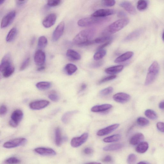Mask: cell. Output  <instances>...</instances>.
<instances>
[{
  "instance_id": "cell-25",
  "label": "cell",
  "mask_w": 164,
  "mask_h": 164,
  "mask_svg": "<svg viewBox=\"0 0 164 164\" xmlns=\"http://www.w3.org/2000/svg\"><path fill=\"white\" fill-rule=\"evenodd\" d=\"M148 143L146 142H141L138 144L136 148V151L138 153L143 154L148 150Z\"/></svg>"
},
{
  "instance_id": "cell-8",
  "label": "cell",
  "mask_w": 164,
  "mask_h": 164,
  "mask_svg": "<svg viewBox=\"0 0 164 164\" xmlns=\"http://www.w3.org/2000/svg\"><path fill=\"white\" fill-rule=\"evenodd\" d=\"M88 137V134L84 133L80 137L73 138L71 140V145L73 148H78L85 143Z\"/></svg>"
},
{
  "instance_id": "cell-13",
  "label": "cell",
  "mask_w": 164,
  "mask_h": 164,
  "mask_svg": "<svg viewBox=\"0 0 164 164\" xmlns=\"http://www.w3.org/2000/svg\"><path fill=\"white\" fill-rule=\"evenodd\" d=\"M57 16L55 13L48 15L42 22L43 26L46 28H49L53 25L56 22Z\"/></svg>"
},
{
  "instance_id": "cell-4",
  "label": "cell",
  "mask_w": 164,
  "mask_h": 164,
  "mask_svg": "<svg viewBox=\"0 0 164 164\" xmlns=\"http://www.w3.org/2000/svg\"><path fill=\"white\" fill-rule=\"evenodd\" d=\"M159 71V65L156 61H155L149 67L146 78L145 85H149L153 83L156 80Z\"/></svg>"
},
{
  "instance_id": "cell-11",
  "label": "cell",
  "mask_w": 164,
  "mask_h": 164,
  "mask_svg": "<svg viewBox=\"0 0 164 164\" xmlns=\"http://www.w3.org/2000/svg\"><path fill=\"white\" fill-rule=\"evenodd\" d=\"M34 61L35 64L39 66H42L46 61V55L41 50L36 51L34 56Z\"/></svg>"
},
{
  "instance_id": "cell-38",
  "label": "cell",
  "mask_w": 164,
  "mask_h": 164,
  "mask_svg": "<svg viewBox=\"0 0 164 164\" xmlns=\"http://www.w3.org/2000/svg\"><path fill=\"white\" fill-rule=\"evenodd\" d=\"M148 2L144 0H140L138 2L137 8L139 11H142L145 10L148 7Z\"/></svg>"
},
{
  "instance_id": "cell-37",
  "label": "cell",
  "mask_w": 164,
  "mask_h": 164,
  "mask_svg": "<svg viewBox=\"0 0 164 164\" xmlns=\"http://www.w3.org/2000/svg\"><path fill=\"white\" fill-rule=\"evenodd\" d=\"M145 114L146 116L150 119L156 120L157 119L158 116L156 112L153 110L151 109L146 110L145 112Z\"/></svg>"
},
{
  "instance_id": "cell-22",
  "label": "cell",
  "mask_w": 164,
  "mask_h": 164,
  "mask_svg": "<svg viewBox=\"0 0 164 164\" xmlns=\"http://www.w3.org/2000/svg\"><path fill=\"white\" fill-rule=\"evenodd\" d=\"M66 55L68 58L72 61H77L81 59L80 55L72 49H69L67 50Z\"/></svg>"
},
{
  "instance_id": "cell-35",
  "label": "cell",
  "mask_w": 164,
  "mask_h": 164,
  "mask_svg": "<svg viewBox=\"0 0 164 164\" xmlns=\"http://www.w3.org/2000/svg\"><path fill=\"white\" fill-rule=\"evenodd\" d=\"M48 43L47 38L44 36H42L38 38V45L39 48H44L46 47Z\"/></svg>"
},
{
  "instance_id": "cell-39",
  "label": "cell",
  "mask_w": 164,
  "mask_h": 164,
  "mask_svg": "<svg viewBox=\"0 0 164 164\" xmlns=\"http://www.w3.org/2000/svg\"><path fill=\"white\" fill-rule=\"evenodd\" d=\"M137 122L141 126H146L149 124V121L145 118L139 117L137 119Z\"/></svg>"
},
{
  "instance_id": "cell-47",
  "label": "cell",
  "mask_w": 164,
  "mask_h": 164,
  "mask_svg": "<svg viewBox=\"0 0 164 164\" xmlns=\"http://www.w3.org/2000/svg\"><path fill=\"white\" fill-rule=\"evenodd\" d=\"M103 4L105 6L107 7H112L116 3V2L114 0H111V1H102Z\"/></svg>"
},
{
  "instance_id": "cell-56",
  "label": "cell",
  "mask_w": 164,
  "mask_h": 164,
  "mask_svg": "<svg viewBox=\"0 0 164 164\" xmlns=\"http://www.w3.org/2000/svg\"><path fill=\"white\" fill-rule=\"evenodd\" d=\"M112 158L110 156H106L103 159V161L105 162H109L112 161Z\"/></svg>"
},
{
  "instance_id": "cell-17",
  "label": "cell",
  "mask_w": 164,
  "mask_h": 164,
  "mask_svg": "<svg viewBox=\"0 0 164 164\" xmlns=\"http://www.w3.org/2000/svg\"><path fill=\"white\" fill-rule=\"evenodd\" d=\"M121 7L126 10L128 12L132 15H135L137 13V11L133 5L128 1H123L119 4Z\"/></svg>"
},
{
  "instance_id": "cell-29",
  "label": "cell",
  "mask_w": 164,
  "mask_h": 164,
  "mask_svg": "<svg viewBox=\"0 0 164 164\" xmlns=\"http://www.w3.org/2000/svg\"><path fill=\"white\" fill-rule=\"evenodd\" d=\"M17 34V30L15 27H13L8 32L6 38V41L7 42H10L13 41L15 38Z\"/></svg>"
},
{
  "instance_id": "cell-45",
  "label": "cell",
  "mask_w": 164,
  "mask_h": 164,
  "mask_svg": "<svg viewBox=\"0 0 164 164\" xmlns=\"http://www.w3.org/2000/svg\"><path fill=\"white\" fill-rule=\"evenodd\" d=\"M49 98L51 100L54 102L58 101L59 99V95L55 92H53L49 94Z\"/></svg>"
},
{
  "instance_id": "cell-7",
  "label": "cell",
  "mask_w": 164,
  "mask_h": 164,
  "mask_svg": "<svg viewBox=\"0 0 164 164\" xmlns=\"http://www.w3.org/2000/svg\"><path fill=\"white\" fill-rule=\"evenodd\" d=\"M16 15L15 11H12L5 15L1 22V28H6L12 23L15 18Z\"/></svg>"
},
{
  "instance_id": "cell-48",
  "label": "cell",
  "mask_w": 164,
  "mask_h": 164,
  "mask_svg": "<svg viewBox=\"0 0 164 164\" xmlns=\"http://www.w3.org/2000/svg\"><path fill=\"white\" fill-rule=\"evenodd\" d=\"M157 128L159 131L164 133V123L162 122H158L156 124Z\"/></svg>"
},
{
  "instance_id": "cell-26",
  "label": "cell",
  "mask_w": 164,
  "mask_h": 164,
  "mask_svg": "<svg viewBox=\"0 0 164 164\" xmlns=\"http://www.w3.org/2000/svg\"><path fill=\"white\" fill-rule=\"evenodd\" d=\"M123 145L120 143L113 144L107 146L103 149L105 151H111L117 150L122 148Z\"/></svg>"
},
{
  "instance_id": "cell-20",
  "label": "cell",
  "mask_w": 164,
  "mask_h": 164,
  "mask_svg": "<svg viewBox=\"0 0 164 164\" xmlns=\"http://www.w3.org/2000/svg\"><path fill=\"white\" fill-rule=\"evenodd\" d=\"M144 135L141 133L136 134L130 139V144L132 145H136L139 144L144 139Z\"/></svg>"
},
{
  "instance_id": "cell-5",
  "label": "cell",
  "mask_w": 164,
  "mask_h": 164,
  "mask_svg": "<svg viewBox=\"0 0 164 164\" xmlns=\"http://www.w3.org/2000/svg\"><path fill=\"white\" fill-rule=\"evenodd\" d=\"M23 113L19 109L14 111L11 116V120L9 122L10 126L12 127H17L22 119Z\"/></svg>"
},
{
  "instance_id": "cell-21",
  "label": "cell",
  "mask_w": 164,
  "mask_h": 164,
  "mask_svg": "<svg viewBox=\"0 0 164 164\" xmlns=\"http://www.w3.org/2000/svg\"><path fill=\"white\" fill-rule=\"evenodd\" d=\"M134 53L132 52H128L116 58L115 61L116 63H119L126 61L132 57Z\"/></svg>"
},
{
  "instance_id": "cell-40",
  "label": "cell",
  "mask_w": 164,
  "mask_h": 164,
  "mask_svg": "<svg viewBox=\"0 0 164 164\" xmlns=\"http://www.w3.org/2000/svg\"><path fill=\"white\" fill-rule=\"evenodd\" d=\"M21 162V161L18 158L15 157L8 158L5 161V163L7 164H16Z\"/></svg>"
},
{
  "instance_id": "cell-59",
  "label": "cell",
  "mask_w": 164,
  "mask_h": 164,
  "mask_svg": "<svg viewBox=\"0 0 164 164\" xmlns=\"http://www.w3.org/2000/svg\"><path fill=\"white\" fill-rule=\"evenodd\" d=\"M45 69V67L41 66L40 67L38 68L37 69V71H41L44 70Z\"/></svg>"
},
{
  "instance_id": "cell-15",
  "label": "cell",
  "mask_w": 164,
  "mask_h": 164,
  "mask_svg": "<svg viewBox=\"0 0 164 164\" xmlns=\"http://www.w3.org/2000/svg\"><path fill=\"white\" fill-rule=\"evenodd\" d=\"M36 153L42 156H52L56 155V152L53 149L45 148H38L34 149Z\"/></svg>"
},
{
  "instance_id": "cell-42",
  "label": "cell",
  "mask_w": 164,
  "mask_h": 164,
  "mask_svg": "<svg viewBox=\"0 0 164 164\" xmlns=\"http://www.w3.org/2000/svg\"><path fill=\"white\" fill-rule=\"evenodd\" d=\"M30 62V58H28L25 59L21 64L20 70V71H23L25 70L26 68L29 66Z\"/></svg>"
},
{
  "instance_id": "cell-1",
  "label": "cell",
  "mask_w": 164,
  "mask_h": 164,
  "mask_svg": "<svg viewBox=\"0 0 164 164\" xmlns=\"http://www.w3.org/2000/svg\"><path fill=\"white\" fill-rule=\"evenodd\" d=\"M96 30L94 28H89L79 32L73 40V44L80 46L89 41H91L95 35Z\"/></svg>"
},
{
  "instance_id": "cell-18",
  "label": "cell",
  "mask_w": 164,
  "mask_h": 164,
  "mask_svg": "<svg viewBox=\"0 0 164 164\" xmlns=\"http://www.w3.org/2000/svg\"><path fill=\"white\" fill-rule=\"evenodd\" d=\"M144 30L142 28L137 29L133 31L124 39V41L128 42L134 40L140 37L142 34Z\"/></svg>"
},
{
  "instance_id": "cell-9",
  "label": "cell",
  "mask_w": 164,
  "mask_h": 164,
  "mask_svg": "<svg viewBox=\"0 0 164 164\" xmlns=\"http://www.w3.org/2000/svg\"><path fill=\"white\" fill-rule=\"evenodd\" d=\"M65 22L62 21L56 27L53 33L52 39L54 42L57 41L63 35L65 28Z\"/></svg>"
},
{
  "instance_id": "cell-43",
  "label": "cell",
  "mask_w": 164,
  "mask_h": 164,
  "mask_svg": "<svg viewBox=\"0 0 164 164\" xmlns=\"http://www.w3.org/2000/svg\"><path fill=\"white\" fill-rule=\"evenodd\" d=\"M137 160L136 156L134 154L129 155L128 158L127 162L129 164H135Z\"/></svg>"
},
{
  "instance_id": "cell-34",
  "label": "cell",
  "mask_w": 164,
  "mask_h": 164,
  "mask_svg": "<svg viewBox=\"0 0 164 164\" xmlns=\"http://www.w3.org/2000/svg\"><path fill=\"white\" fill-rule=\"evenodd\" d=\"M52 86V84L48 82H41L38 83L36 85L37 88L41 90L48 89Z\"/></svg>"
},
{
  "instance_id": "cell-54",
  "label": "cell",
  "mask_w": 164,
  "mask_h": 164,
  "mask_svg": "<svg viewBox=\"0 0 164 164\" xmlns=\"http://www.w3.org/2000/svg\"><path fill=\"white\" fill-rule=\"evenodd\" d=\"M95 43V42L94 40L92 41L91 40L84 43L82 45L80 46L82 47L89 46V45H92Z\"/></svg>"
},
{
  "instance_id": "cell-58",
  "label": "cell",
  "mask_w": 164,
  "mask_h": 164,
  "mask_svg": "<svg viewBox=\"0 0 164 164\" xmlns=\"http://www.w3.org/2000/svg\"><path fill=\"white\" fill-rule=\"evenodd\" d=\"M87 87V85L85 84H83L81 87V91H83Z\"/></svg>"
},
{
  "instance_id": "cell-30",
  "label": "cell",
  "mask_w": 164,
  "mask_h": 164,
  "mask_svg": "<svg viewBox=\"0 0 164 164\" xmlns=\"http://www.w3.org/2000/svg\"><path fill=\"white\" fill-rule=\"evenodd\" d=\"M62 138L60 129L58 127L55 130V143L56 146H60L62 144Z\"/></svg>"
},
{
  "instance_id": "cell-57",
  "label": "cell",
  "mask_w": 164,
  "mask_h": 164,
  "mask_svg": "<svg viewBox=\"0 0 164 164\" xmlns=\"http://www.w3.org/2000/svg\"><path fill=\"white\" fill-rule=\"evenodd\" d=\"M159 108L162 109H164V101L162 102L159 104Z\"/></svg>"
},
{
  "instance_id": "cell-2",
  "label": "cell",
  "mask_w": 164,
  "mask_h": 164,
  "mask_svg": "<svg viewBox=\"0 0 164 164\" xmlns=\"http://www.w3.org/2000/svg\"><path fill=\"white\" fill-rule=\"evenodd\" d=\"M129 22V20L126 18L116 21L106 28L103 34L108 35L115 33L123 29L128 24Z\"/></svg>"
},
{
  "instance_id": "cell-63",
  "label": "cell",
  "mask_w": 164,
  "mask_h": 164,
  "mask_svg": "<svg viewBox=\"0 0 164 164\" xmlns=\"http://www.w3.org/2000/svg\"><path fill=\"white\" fill-rule=\"evenodd\" d=\"M5 2V1H1V2H0V5H2Z\"/></svg>"
},
{
  "instance_id": "cell-12",
  "label": "cell",
  "mask_w": 164,
  "mask_h": 164,
  "mask_svg": "<svg viewBox=\"0 0 164 164\" xmlns=\"http://www.w3.org/2000/svg\"><path fill=\"white\" fill-rule=\"evenodd\" d=\"M49 104V101L46 100H41L34 102L30 103L29 106L30 108L33 110H38L45 108Z\"/></svg>"
},
{
  "instance_id": "cell-3",
  "label": "cell",
  "mask_w": 164,
  "mask_h": 164,
  "mask_svg": "<svg viewBox=\"0 0 164 164\" xmlns=\"http://www.w3.org/2000/svg\"><path fill=\"white\" fill-rule=\"evenodd\" d=\"M110 20L109 18H82L78 22L79 26L82 27L90 26L103 24Z\"/></svg>"
},
{
  "instance_id": "cell-51",
  "label": "cell",
  "mask_w": 164,
  "mask_h": 164,
  "mask_svg": "<svg viewBox=\"0 0 164 164\" xmlns=\"http://www.w3.org/2000/svg\"><path fill=\"white\" fill-rule=\"evenodd\" d=\"M117 16L118 17L120 18H126L127 16V15L126 13L124 12L123 11H120L119 12Z\"/></svg>"
},
{
  "instance_id": "cell-62",
  "label": "cell",
  "mask_w": 164,
  "mask_h": 164,
  "mask_svg": "<svg viewBox=\"0 0 164 164\" xmlns=\"http://www.w3.org/2000/svg\"><path fill=\"white\" fill-rule=\"evenodd\" d=\"M162 38L163 41L164 42V31L163 32L162 34Z\"/></svg>"
},
{
  "instance_id": "cell-60",
  "label": "cell",
  "mask_w": 164,
  "mask_h": 164,
  "mask_svg": "<svg viewBox=\"0 0 164 164\" xmlns=\"http://www.w3.org/2000/svg\"><path fill=\"white\" fill-rule=\"evenodd\" d=\"M85 164H101V163L98 162H90L87 163Z\"/></svg>"
},
{
  "instance_id": "cell-6",
  "label": "cell",
  "mask_w": 164,
  "mask_h": 164,
  "mask_svg": "<svg viewBox=\"0 0 164 164\" xmlns=\"http://www.w3.org/2000/svg\"><path fill=\"white\" fill-rule=\"evenodd\" d=\"M27 139L25 138H17L7 141L3 145L5 148L12 149L23 145L27 142Z\"/></svg>"
},
{
  "instance_id": "cell-49",
  "label": "cell",
  "mask_w": 164,
  "mask_h": 164,
  "mask_svg": "<svg viewBox=\"0 0 164 164\" xmlns=\"http://www.w3.org/2000/svg\"><path fill=\"white\" fill-rule=\"evenodd\" d=\"M103 64V62L102 61H98L92 64L91 65V67L94 68H97L102 65Z\"/></svg>"
},
{
  "instance_id": "cell-44",
  "label": "cell",
  "mask_w": 164,
  "mask_h": 164,
  "mask_svg": "<svg viewBox=\"0 0 164 164\" xmlns=\"http://www.w3.org/2000/svg\"><path fill=\"white\" fill-rule=\"evenodd\" d=\"M61 2L60 0H51L48 1L47 5L49 7H56L59 5Z\"/></svg>"
},
{
  "instance_id": "cell-55",
  "label": "cell",
  "mask_w": 164,
  "mask_h": 164,
  "mask_svg": "<svg viewBox=\"0 0 164 164\" xmlns=\"http://www.w3.org/2000/svg\"><path fill=\"white\" fill-rule=\"evenodd\" d=\"M27 2L26 1H16L17 5L19 7L22 6L26 3Z\"/></svg>"
},
{
  "instance_id": "cell-10",
  "label": "cell",
  "mask_w": 164,
  "mask_h": 164,
  "mask_svg": "<svg viewBox=\"0 0 164 164\" xmlns=\"http://www.w3.org/2000/svg\"><path fill=\"white\" fill-rule=\"evenodd\" d=\"M116 11L112 9H100L95 11L91 15L95 18H105L106 16L114 15Z\"/></svg>"
},
{
  "instance_id": "cell-14",
  "label": "cell",
  "mask_w": 164,
  "mask_h": 164,
  "mask_svg": "<svg viewBox=\"0 0 164 164\" xmlns=\"http://www.w3.org/2000/svg\"><path fill=\"white\" fill-rule=\"evenodd\" d=\"M113 98L117 102L120 103H125L131 99L129 94L124 93H118L113 96Z\"/></svg>"
},
{
  "instance_id": "cell-32",
  "label": "cell",
  "mask_w": 164,
  "mask_h": 164,
  "mask_svg": "<svg viewBox=\"0 0 164 164\" xmlns=\"http://www.w3.org/2000/svg\"><path fill=\"white\" fill-rule=\"evenodd\" d=\"M121 137V135L119 134L114 135L105 138L103 141L105 143L115 142L119 140Z\"/></svg>"
},
{
  "instance_id": "cell-23",
  "label": "cell",
  "mask_w": 164,
  "mask_h": 164,
  "mask_svg": "<svg viewBox=\"0 0 164 164\" xmlns=\"http://www.w3.org/2000/svg\"><path fill=\"white\" fill-rule=\"evenodd\" d=\"M112 105L109 104L95 106L92 107L91 111L94 112H99L106 111L112 108Z\"/></svg>"
},
{
  "instance_id": "cell-46",
  "label": "cell",
  "mask_w": 164,
  "mask_h": 164,
  "mask_svg": "<svg viewBox=\"0 0 164 164\" xmlns=\"http://www.w3.org/2000/svg\"><path fill=\"white\" fill-rule=\"evenodd\" d=\"M116 75H112L105 77L100 80L98 83L99 84H102L109 81L114 80L116 77Z\"/></svg>"
},
{
  "instance_id": "cell-28",
  "label": "cell",
  "mask_w": 164,
  "mask_h": 164,
  "mask_svg": "<svg viewBox=\"0 0 164 164\" xmlns=\"http://www.w3.org/2000/svg\"><path fill=\"white\" fill-rule=\"evenodd\" d=\"M77 111L68 112L65 113L62 118V120L64 123H67L69 122L71 118L77 113Z\"/></svg>"
},
{
  "instance_id": "cell-36",
  "label": "cell",
  "mask_w": 164,
  "mask_h": 164,
  "mask_svg": "<svg viewBox=\"0 0 164 164\" xmlns=\"http://www.w3.org/2000/svg\"><path fill=\"white\" fill-rule=\"evenodd\" d=\"M106 54V51L105 50H102L98 51L94 55L93 58L96 61L99 60L103 59Z\"/></svg>"
},
{
  "instance_id": "cell-27",
  "label": "cell",
  "mask_w": 164,
  "mask_h": 164,
  "mask_svg": "<svg viewBox=\"0 0 164 164\" xmlns=\"http://www.w3.org/2000/svg\"><path fill=\"white\" fill-rule=\"evenodd\" d=\"M15 70V67L12 64L5 68L1 72L4 77L8 78L13 74Z\"/></svg>"
},
{
  "instance_id": "cell-19",
  "label": "cell",
  "mask_w": 164,
  "mask_h": 164,
  "mask_svg": "<svg viewBox=\"0 0 164 164\" xmlns=\"http://www.w3.org/2000/svg\"><path fill=\"white\" fill-rule=\"evenodd\" d=\"M11 55L7 54L4 56L0 65V71L2 72L7 66L12 65Z\"/></svg>"
},
{
  "instance_id": "cell-33",
  "label": "cell",
  "mask_w": 164,
  "mask_h": 164,
  "mask_svg": "<svg viewBox=\"0 0 164 164\" xmlns=\"http://www.w3.org/2000/svg\"><path fill=\"white\" fill-rule=\"evenodd\" d=\"M113 37L111 36L105 35L98 37L95 39V43H100L112 41Z\"/></svg>"
},
{
  "instance_id": "cell-61",
  "label": "cell",
  "mask_w": 164,
  "mask_h": 164,
  "mask_svg": "<svg viewBox=\"0 0 164 164\" xmlns=\"http://www.w3.org/2000/svg\"><path fill=\"white\" fill-rule=\"evenodd\" d=\"M137 164H149L148 163L145 162H139Z\"/></svg>"
},
{
  "instance_id": "cell-24",
  "label": "cell",
  "mask_w": 164,
  "mask_h": 164,
  "mask_svg": "<svg viewBox=\"0 0 164 164\" xmlns=\"http://www.w3.org/2000/svg\"><path fill=\"white\" fill-rule=\"evenodd\" d=\"M124 66L122 65H119L108 68L105 69V71L107 74L115 75L121 72L123 69Z\"/></svg>"
},
{
  "instance_id": "cell-16",
  "label": "cell",
  "mask_w": 164,
  "mask_h": 164,
  "mask_svg": "<svg viewBox=\"0 0 164 164\" xmlns=\"http://www.w3.org/2000/svg\"><path fill=\"white\" fill-rule=\"evenodd\" d=\"M120 126L119 124H115L99 130L97 133L99 136H102L109 134L117 129Z\"/></svg>"
},
{
  "instance_id": "cell-41",
  "label": "cell",
  "mask_w": 164,
  "mask_h": 164,
  "mask_svg": "<svg viewBox=\"0 0 164 164\" xmlns=\"http://www.w3.org/2000/svg\"><path fill=\"white\" fill-rule=\"evenodd\" d=\"M113 90L114 89L112 87H107L102 90L100 92V94L102 96H106L112 93Z\"/></svg>"
},
{
  "instance_id": "cell-31",
  "label": "cell",
  "mask_w": 164,
  "mask_h": 164,
  "mask_svg": "<svg viewBox=\"0 0 164 164\" xmlns=\"http://www.w3.org/2000/svg\"><path fill=\"white\" fill-rule=\"evenodd\" d=\"M77 67L74 64H68L66 65L65 67V71L69 75H72L77 70Z\"/></svg>"
},
{
  "instance_id": "cell-53",
  "label": "cell",
  "mask_w": 164,
  "mask_h": 164,
  "mask_svg": "<svg viewBox=\"0 0 164 164\" xmlns=\"http://www.w3.org/2000/svg\"><path fill=\"white\" fill-rule=\"evenodd\" d=\"M93 150L90 148H86L84 150V153L87 155L91 154L93 152Z\"/></svg>"
},
{
  "instance_id": "cell-52",
  "label": "cell",
  "mask_w": 164,
  "mask_h": 164,
  "mask_svg": "<svg viewBox=\"0 0 164 164\" xmlns=\"http://www.w3.org/2000/svg\"><path fill=\"white\" fill-rule=\"evenodd\" d=\"M112 41H109L108 42H105V43L104 44H103L101 45L99 47H98V51L103 50V49L105 48V47H107V46H109V45L111 43Z\"/></svg>"
},
{
  "instance_id": "cell-50",
  "label": "cell",
  "mask_w": 164,
  "mask_h": 164,
  "mask_svg": "<svg viewBox=\"0 0 164 164\" xmlns=\"http://www.w3.org/2000/svg\"><path fill=\"white\" fill-rule=\"evenodd\" d=\"M7 111V108L6 106L2 105L0 109V114L1 115L5 114Z\"/></svg>"
}]
</instances>
